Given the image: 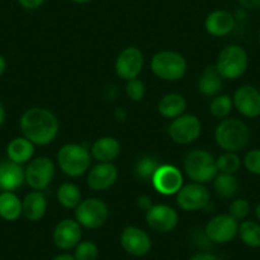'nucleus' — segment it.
I'll return each instance as SVG.
<instances>
[{
  "instance_id": "1",
  "label": "nucleus",
  "mask_w": 260,
  "mask_h": 260,
  "mask_svg": "<svg viewBox=\"0 0 260 260\" xmlns=\"http://www.w3.org/2000/svg\"><path fill=\"white\" fill-rule=\"evenodd\" d=\"M22 136L35 146H47L59 134V120L54 112L45 107H31L22 114L19 120Z\"/></svg>"
},
{
  "instance_id": "2",
  "label": "nucleus",
  "mask_w": 260,
  "mask_h": 260,
  "mask_svg": "<svg viewBox=\"0 0 260 260\" xmlns=\"http://www.w3.org/2000/svg\"><path fill=\"white\" fill-rule=\"evenodd\" d=\"M214 141L217 146L226 152L241 151L250 141V130L242 120L224 119L214 130Z\"/></svg>"
},
{
  "instance_id": "3",
  "label": "nucleus",
  "mask_w": 260,
  "mask_h": 260,
  "mask_svg": "<svg viewBox=\"0 0 260 260\" xmlns=\"http://www.w3.org/2000/svg\"><path fill=\"white\" fill-rule=\"evenodd\" d=\"M57 165L62 174L79 177L87 174L92 162L91 152L83 144L67 143L57 152Z\"/></svg>"
},
{
  "instance_id": "4",
  "label": "nucleus",
  "mask_w": 260,
  "mask_h": 260,
  "mask_svg": "<svg viewBox=\"0 0 260 260\" xmlns=\"http://www.w3.org/2000/svg\"><path fill=\"white\" fill-rule=\"evenodd\" d=\"M184 171L192 182L204 185L213 181L218 174L216 158L206 149L190 151L184 158Z\"/></svg>"
},
{
  "instance_id": "5",
  "label": "nucleus",
  "mask_w": 260,
  "mask_h": 260,
  "mask_svg": "<svg viewBox=\"0 0 260 260\" xmlns=\"http://www.w3.org/2000/svg\"><path fill=\"white\" fill-rule=\"evenodd\" d=\"M151 69L157 78L166 82H177L186 74L187 62L181 54L172 50H161L151 60Z\"/></svg>"
},
{
  "instance_id": "6",
  "label": "nucleus",
  "mask_w": 260,
  "mask_h": 260,
  "mask_svg": "<svg viewBox=\"0 0 260 260\" xmlns=\"http://www.w3.org/2000/svg\"><path fill=\"white\" fill-rule=\"evenodd\" d=\"M249 67V56L240 45H229L219 52L216 69L219 76L227 81H235L244 76Z\"/></svg>"
},
{
  "instance_id": "7",
  "label": "nucleus",
  "mask_w": 260,
  "mask_h": 260,
  "mask_svg": "<svg viewBox=\"0 0 260 260\" xmlns=\"http://www.w3.org/2000/svg\"><path fill=\"white\" fill-rule=\"evenodd\" d=\"M76 221L82 227L96 230L104 226L110 216L109 207L102 199L87 198L82 201L74 209Z\"/></svg>"
},
{
  "instance_id": "8",
  "label": "nucleus",
  "mask_w": 260,
  "mask_h": 260,
  "mask_svg": "<svg viewBox=\"0 0 260 260\" xmlns=\"http://www.w3.org/2000/svg\"><path fill=\"white\" fill-rule=\"evenodd\" d=\"M202 122L198 116L190 114H182L176 117L169 125V136L176 144L186 146L192 143L201 137Z\"/></svg>"
},
{
  "instance_id": "9",
  "label": "nucleus",
  "mask_w": 260,
  "mask_h": 260,
  "mask_svg": "<svg viewBox=\"0 0 260 260\" xmlns=\"http://www.w3.org/2000/svg\"><path fill=\"white\" fill-rule=\"evenodd\" d=\"M55 176V165L47 157H36L31 159L24 169V180L32 190L46 189Z\"/></svg>"
},
{
  "instance_id": "10",
  "label": "nucleus",
  "mask_w": 260,
  "mask_h": 260,
  "mask_svg": "<svg viewBox=\"0 0 260 260\" xmlns=\"http://www.w3.org/2000/svg\"><path fill=\"white\" fill-rule=\"evenodd\" d=\"M211 194L204 184L190 182L184 185L176 194V203L185 212H197L209 206Z\"/></svg>"
},
{
  "instance_id": "11",
  "label": "nucleus",
  "mask_w": 260,
  "mask_h": 260,
  "mask_svg": "<svg viewBox=\"0 0 260 260\" xmlns=\"http://www.w3.org/2000/svg\"><path fill=\"white\" fill-rule=\"evenodd\" d=\"M144 55L141 49L136 46L125 47L120 51L115 60V73L124 81L138 78L143 71Z\"/></svg>"
},
{
  "instance_id": "12",
  "label": "nucleus",
  "mask_w": 260,
  "mask_h": 260,
  "mask_svg": "<svg viewBox=\"0 0 260 260\" xmlns=\"http://www.w3.org/2000/svg\"><path fill=\"white\" fill-rule=\"evenodd\" d=\"M154 190L165 197L176 195L184 186V177L181 171L174 165H159L151 179Z\"/></svg>"
},
{
  "instance_id": "13",
  "label": "nucleus",
  "mask_w": 260,
  "mask_h": 260,
  "mask_svg": "<svg viewBox=\"0 0 260 260\" xmlns=\"http://www.w3.org/2000/svg\"><path fill=\"white\" fill-rule=\"evenodd\" d=\"M204 231L212 242L227 244L239 234V222L230 214H218L207 222Z\"/></svg>"
},
{
  "instance_id": "14",
  "label": "nucleus",
  "mask_w": 260,
  "mask_h": 260,
  "mask_svg": "<svg viewBox=\"0 0 260 260\" xmlns=\"http://www.w3.org/2000/svg\"><path fill=\"white\" fill-rule=\"evenodd\" d=\"M146 222L153 231L167 234L176 229L179 223V214L167 204H153L146 212Z\"/></svg>"
},
{
  "instance_id": "15",
  "label": "nucleus",
  "mask_w": 260,
  "mask_h": 260,
  "mask_svg": "<svg viewBox=\"0 0 260 260\" xmlns=\"http://www.w3.org/2000/svg\"><path fill=\"white\" fill-rule=\"evenodd\" d=\"M121 247L132 256H144L152 249V240L144 230L127 226L120 236Z\"/></svg>"
},
{
  "instance_id": "16",
  "label": "nucleus",
  "mask_w": 260,
  "mask_h": 260,
  "mask_svg": "<svg viewBox=\"0 0 260 260\" xmlns=\"http://www.w3.org/2000/svg\"><path fill=\"white\" fill-rule=\"evenodd\" d=\"M234 107L245 117L254 119L260 116V91L254 86L244 84L235 91Z\"/></svg>"
},
{
  "instance_id": "17",
  "label": "nucleus",
  "mask_w": 260,
  "mask_h": 260,
  "mask_svg": "<svg viewBox=\"0 0 260 260\" xmlns=\"http://www.w3.org/2000/svg\"><path fill=\"white\" fill-rule=\"evenodd\" d=\"M82 226L73 218H65L55 226L52 240L55 246L61 250L74 249L81 242Z\"/></svg>"
},
{
  "instance_id": "18",
  "label": "nucleus",
  "mask_w": 260,
  "mask_h": 260,
  "mask_svg": "<svg viewBox=\"0 0 260 260\" xmlns=\"http://www.w3.org/2000/svg\"><path fill=\"white\" fill-rule=\"evenodd\" d=\"M119 171L112 162H99L87 175V185L94 191L110 189L116 182Z\"/></svg>"
},
{
  "instance_id": "19",
  "label": "nucleus",
  "mask_w": 260,
  "mask_h": 260,
  "mask_svg": "<svg viewBox=\"0 0 260 260\" xmlns=\"http://www.w3.org/2000/svg\"><path fill=\"white\" fill-rule=\"evenodd\" d=\"M235 24H236V19L231 12L217 9L207 16L204 21V28L211 36L223 37L234 31Z\"/></svg>"
},
{
  "instance_id": "20",
  "label": "nucleus",
  "mask_w": 260,
  "mask_h": 260,
  "mask_svg": "<svg viewBox=\"0 0 260 260\" xmlns=\"http://www.w3.org/2000/svg\"><path fill=\"white\" fill-rule=\"evenodd\" d=\"M26 182L23 165L9 158L0 159V186L3 191H16Z\"/></svg>"
},
{
  "instance_id": "21",
  "label": "nucleus",
  "mask_w": 260,
  "mask_h": 260,
  "mask_svg": "<svg viewBox=\"0 0 260 260\" xmlns=\"http://www.w3.org/2000/svg\"><path fill=\"white\" fill-rule=\"evenodd\" d=\"M47 211V201L42 191L34 190L28 192L22 201V216L28 221L37 222L44 218Z\"/></svg>"
},
{
  "instance_id": "22",
  "label": "nucleus",
  "mask_w": 260,
  "mask_h": 260,
  "mask_svg": "<svg viewBox=\"0 0 260 260\" xmlns=\"http://www.w3.org/2000/svg\"><path fill=\"white\" fill-rule=\"evenodd\" d=\"M89 152L96 161L112 162L121 153V144L114 137H102L92 144Z\"/></svg>"
},
{
  "instance_id": "23",
  "label": "nucleus",
  "mask_w": 260,
  "mask_h": 260,
  "mask_svg": "<svg viewBox=\"0 0 260 260\" xmlns=\"http://www.w3.org/2000/svg\"><path fill=\"white\" fill-rule=\"evenodd\" d=\"M35 154V144L22 137L13 138L7 146V157L16 164H28Z\"/></svg>"
},
{
  "instance_id": "24",
  "label": "nucleus",
  "mask_w": 260,
  "mask_h": 260,
  "mask_svg": "<svg viewBox=\"0 0 260 260\" xmlns=\"http://www.w3.org/2000/svg\"><path fill=\"white\" fill-rule=\"evenodd\" d=\"M223 87V78L217 72L216 65H208L198 79V89L207 97H214L219 94Z\"/></svg>"
},
{
  "instance_id": "25",
  "label": "nucleus",
  "mask_w": 260,
  "mask_h": 260,
  "mask_svg": "<svg viewBox=\"0 0 260 260\" xmlns=\"http://www.w3.org/2000/svg\"><path fill=\"white\" fill-rule=\"evenodd\" d=\"M22 216V201L14 191H0V218L14 222Z\"/></svg>"
},
{
  "instance_id": "26",
  "label": "nucleus",
  "mask_w": 260,
  "mask_h": 260,
  "mask_svg": "<svg viewBox=\"0 0 260 260\" xmlns=\"http://www.w3.org/2000/svg\"><path fill=\"white\" fill-rule=\"evenodd\" d=\"M186 110V100L179 93H167L159 100L158 112L166 119H176Z\"/></svg>"
},
{
  "instance_id": "27",
  "label": "nucleus",
  "mask_w": 260,
  "mask_h": 260,
  "mask_svg": "<svg viewBox=\"0 0 260 260\" xmlns=\"http://www.w3.org/2000/svg\"><path fill=\"white\" fill-rule=\"evenodd\" d=\"M57 202L67 209H76L82 202V192L78 185L73 182H62L56 192Z\"/></svg>"
},
{
  "instance_id": "28",
  "label": "nucleus",
  "mask_w": 260,
  "mask_h": 260,
  "mask_svg": "<svg viewBox=\"0 0 260 260\" xmlns=\"http://www.w3.org/2000/svg\"><path fill=\"white\" fill-rule=\"evenodd\" d=\"M213 187L214 191L221 198H232L235 197L239 190V182L235 175L230 174H217V176L213 179Z\"/></svg>"
},
{
  "instance_id": "29",
  "label": "nucleus",
  "mask_w": 260,
  "mask_h": 260,
  "mask_svg": "<svg viewBox=\"0 0 260 260\" xmlns=\"http://www.w3.org/2000/svg\"><path fill=\"white\" fill-rule=\"evenodd\" d=\"M246 246L259 247L260 246V224L254 221H244L239 224V234H237Z\"/></svg>"
},
{
  "instance_id": "30",
  "label": "nucleus",
  "mask_w": 260,
  "mask_h": 260,
  "mask_svg": "<svg viewBox=\"0 0 260 260\" xmlns=\"http://www.w3.org/2000/svg\"><path fill=\"white\" fill-rule=\"evenodd\" d=\"M234 107L232 97L229 94H217L209 104V112L217 119H224L229 116Z\"/></svg>"
},
{
  "instance_id": "31",
  "label": "nucleus",
  "mask_w": 260,
  "mask_h": 260,
  "mask_svg": "<svg viewBox=\"0 0 260 260\" xmlns=\"http://www.w3.org/2000/svg\"><path fill=\"white\" fill-rule=\"evenodd\" d=\"M216 165L219 174L235 175L241 167V159L235 152H224L216 159Z\"/></svg>"
},
{
  "instance_id": "32",
  "label": "nucleus",
  "mask_w": 260,
  "mask_h": 260,
  "mask_svg": "<svg viewBox=\"0 0 260 260\" xmlns=\"http://www.w3.org/2000/svg\"><path fill=\"white\" fill-rule=\"evenodd\" d=\"M159 167V162L154 157L146 156L138 159L136 164V175L138 179L148 181L152 179L156 170Z\"/></svg>"
},
{
  "instance_id": "33",
  "label": "nucleus",
  "mask_w": 260,
  "mask_h": 260,
  "mask_svg": "<svg viewBox=\"0 0 260 260\" xmlns=\"http://www.w3.org/2000/svg\"><path fill=\"white\" fill-rule=\"evenodd\" d=\"M99 247L93 241H81L74 247L76 260H97L99 257Z\"/></svg>"
},
{
  "instance_id": "34",
  "label": "nucleus",
  "mask_w": 260,
  "mask_h": 260,
  "mask_svg": "<svg viewBox=\"0 0 260 260\" xmlns=\"http://www.w3.org/2000/svg\"><path fill=\"white\" fill-rule=\"evenodd\" d=\"M125 92H126V96L129 97L132 101L139 102L144 99V96H146V86H144V83L141 79H130V81L126 82Z\"/></svg>"
},
{
  "instance_id": "35",
  "label": "nucleus",
  "mask_w": 260,
  "mask_h": 260,
  "mask_svg": "<svg viewBox=\"0 0 260 260\" xmlns=\"http://www.w3.org/2000/svg\"><path fill=\"white\" fill-rule=\"evenodd\" d=\"M250 213V203L244 198L235 199L229 207V214L234 217L237 222L244 221Z\"/></svg>"
},
{
  "instance_id": "36",
  "label": "nucleus",
  "mask_w": 260,
  "mask_h": 260,
  "mask_svg": "<svg viewBox=\"0 0 260 260\" xmlns=\"http://www.w3.org/2000/svg\"><path fill=\"white\" fill-rule=\"evenodd\" d=\"M244 166L250 174L260 176V148L251 149L244 157Z\"/></svg>"
},
{
  "instance_id": "37",
  "label": "nucleus",
  "mask_w": 260,
  "mask_h": 260,
  "mask_svg": "<svg viewBox=\"0 0 260 260\" xmlns=\"http://www.w3.org/2000/svg\"><path fill=\"white\" fill-rule=\"evenodd\" d=\"M46 0H18L19 6L22 8L27 9V11H35V9H39L40 7L44 6V3Z\"/></svg>"
},
{
  "instance_id": "38",
  "label": "nucleus",
  "mask_w": 260,
  "mask_h": 260,
  "mask_svg": "<svg viewBox=\"0 0 260 260\" xmlns=\"http://www.w3.org/2000/svg\"><path fill=\"white\" fill-rule=\"evenodd\" d=\"M137 204H138L139 208H141L142 211H144V212H147L149 208H151L152 206H153L151 197H148V195H141V197L138 198V202H137Z\"/></svg>"
},
{
  "instance_id": "39",
  "label": "nucleus",
  "mask_w": 260,
  "mask_h": 260,
  "mask_svg": "<svg viewBox=\"0 0 260 260\" xmlns=\"http://www.w3.org/2000/svg\"><path fill=\"white\" fill-rule=\"evenodd\" d=\"M240 6L249 11H255V9H260V0H237Z\"/></svg>"
},
{
  "instance_id": "40",
  "label": "nucleus",
  "mask_w": 260,
  "mask_h": 260,
  "mask_svg": "<svg viewBox=\"0 0 260 260\" xmlns=\"http://www.w3.org/2000/svg\"><path fill=\"white\" fill-rule=\"evenodd\" d=\"M190 260H221V259L217 257L216 255L211 254V252H198V254H195L194 256L190 257Z\"/></svg>"
},
{
  "instance_id": "41",
  "label": "nucleus",
  "mask_w": 260,
  "mask_h": 260,
  "mask_svg": "<svg viewBox=\"0 0 260 260\" xmlns=\"http://www.w3.org/2000/svg\"><path fill=\"white\" fill-rule=\"evenodd\" d=\"M6 69H7V60L3 55L0 54V77L3 76Z\"/></svg>"
},
{
  "instance_id": "42",
  "label": "nucleus",
  "mask_w": 260,
  "mask_h": 260,
  "mask_svg": "<svg viewBox=\"0 0 260 260\" xmlns=\"http://www.w3.org/2000/svg\"><path fill=\"white\" fill-rule=\"evenodd\" d=\"M52 260H76V257L71 254H60L56 255Z\"/></svg>"
},
{
  "instance_id": "43",
  "label": "nucleus",
  "mask_w": 260,
  "mask_h": 260,
  "mask_svg": "<svg viewBox=\"0 0 260 260\" xmlns=\"http://www.w3.org/2000/svg\"><path fill=\"white\" fill-rule=\"evenodd\" d=\"M6 116H7L6 109H4L3 104L0 102V126L4 124V121H6Z\"/></svg>"
},
{
  "instance_id": "44",
  "label": "nucleus",
  "mask_w": 260,
  "mask_h": 260,
  "mask_svg": "<svg viewBox=\"0 0 260 260\" xmlns=\"http://www.w3.org/2000/svg\"><path fill=\"white\" fill-rule=\"evenodd\" d=\"M255 217L260 221V203L255 207Z\"/></svg>"
},
{
  "instance_id": "45",
  "label": "nucleus",
  "mask_w": 260,
  "mask_h": 260,
  "mask_svg": "<svg viewBox=\"0 0 260 260\" xmlns=\"http://www.w3.org/2000/svg\"><path fill=\"white\" fill-rule=\"evenodd\" d=\"M71 2H73V3H77V4H87L89 3V2H92V0H71Z\"/></svg>"
},
{
  "instance_id": "46",
  "label": "nucleus",
  "mask_w": 260,
  "mask_h": 260,
  "mask_svg": "<svg viewBox=\"0 0 260 260\" xmlns=\"http://www.w3.org/2000/svg\"><path fill=\"white\" fill-rule=\"evenodd\" d=\"M259 42H260V32H259Z\"/></svg>"
},
{
  "instance_id": "47",
  "label": "nucleus",
  "mask_w": 260,
  "mask_h": 260,
  "mask_svg": "<svg viewBox=\"0 0 260 260\" xmlns=\"http://www.w3.org/2000/svg\"><path fill=\"white\" fill-rule=\"evenodd\" d=\"M0 191H3V190H2V186H0Z\"/></svg>"
},
{
  "instance_id": "48",
  "label": "nucleus",
  "mask_w": 260,
  "mask_h": 260,
  "mask_svg": "<svg viewBox=\"0 0 260 260\" xmlns=\"http://www.w3.org/2000/svg\"><path fill=\"white\" fill-rule=\"evenodd\" d=\"M259 91H260V87H259Z\"/></svg>"
}]
</instances>
